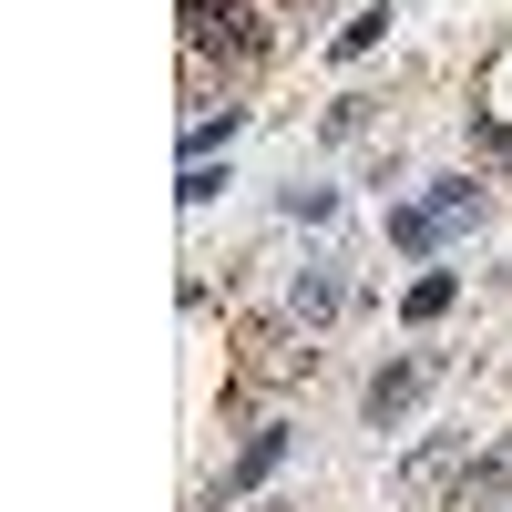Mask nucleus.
<instances>
[{"label":"nucleus","instance_id":"1","mask_svg":"<svg viewBox=\"0 0 512 512\" xmlns=\"http://www.w3.org/2000/svg\"><path fill=\"white\" fill-rule=\"evenodd\" d=\"M472 216H482V185H431V195L390 205V246H400V256H431V246H451Z\"/></svg>","mask_w":512,"mask_h":512},{"label":"nucleus","instance_id":"2","mask_svg":"<svg viewBox=\"0 0 512 512\" xmlns=\"http://www.w3.org/2000/svg\"><path fill=\"white\" fill-rule=\"evenodd\" d=\"M431 379H441V359H400V369H379V379H369V420H379V431H390V420H410Z\"/></svg>","mask_w":512,"mask_h":512},{"label":"nucleus","instance_id":"3","mask_svg":"<svg viewBox=\"0 0 512 512\" xmlns=\"http://www.w3.org/2000/svg\"><path fill=\"white\" fill-rule=\"evenodd\" d=\"M277 461H287V431H277V420H267V431H256V441L236 451V472H226V492H256V482L277 472Z\"/></svg>","mask_w":512,"mask_h":512},{"label":"nucleus","instance_id":"4","mask_svg":"<svg viewBox=\"0 0 512 512\" xmlns=\"http://www.w3.org/2000/svg\"><path fill=\"white\" fill-rule=\"evenodd\" d=\"M338 308H349V277H328V267L297 277V318H338Z\"/></svg>","mask_w":512,"mask_h":512},{"label":"nucleus","instance_id":"5","mask_svg":"<svg viewBox=\"0 0 512 512\" xmlns=\"http://www.w3.org/2000/svg\"><path fill=\"white\" fill-rule=\"evenodd\" d=\"M502 482H512V441H502V451H492V461H472V482H461V502H492V492H502Z\"/></svg>","mask_w":512,"mask_h":512},{"label":"nucleus","instance_id":"6","mask_svg":"<svg viewBox=\"0 0 512 512\" xmlns=\"http://www.w3.org/2000/svg\"><path fill=\"white\" fill-rule=\"evenodd\" d=\"M379 31H390V0H379V11H359L349 31H338V52H369V41H379Z\"/></svg>","mask_w":512,"mask_h":512}]
</instances>
